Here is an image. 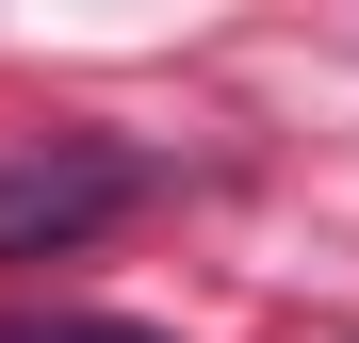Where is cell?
<instances>
[{
    "label": "cell",
    "instance_id": "1",
    "mask_svg": "<svg viewBox=\"0 0 359 343\" xmlns=\"http://www.w3.org/2000/svg\"><path fill=\"white\" fill-rule=\"evenodd\" d=\"M131 196H147V163H131V147H17V163H0V262L82 246V229H114Z\"/></svg>",
    "mask_w": 359,
    "mask_h": 343
},
{
    "label": "cell",
    "instance_id": "2",
    "mask_svg": "<svg viewBox=\"0 0 359 343\" xmlns=\"http://www.w3.org/2000/svg\"><path fill=\"white\" fill-rule=\"evenodd\" d=\"M0 343H163V327H114V311H17Z\"/></svg>",
    "mask_w": 359,
    "mask_h": 343
}]
</instances>
